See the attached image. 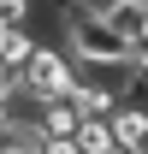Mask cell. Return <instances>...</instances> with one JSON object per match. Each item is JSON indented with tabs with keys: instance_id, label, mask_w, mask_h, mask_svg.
I'll list each match as a JSON object with an SVG mask.
<instances>
[{
	"instance_id": "ba28073f",
	"label": "cell",
	"mask_w": 148,
	"mask_h": 154,
	"mask_svg": "<svg viewBox=\"0 0 148 154\" xmlns=\"http://www.w3.org/2000/svg\"><path fill=\"white\" fill-rule=\"evenodd\" d=\"M136 6H148V0H136Z\"/></svg>"
},
{
	"instance_id": "7a4b0ae2",
	"label": "cell",
	"mask_w": 148,
	"mask_h": 154,
	"mask_svg": "<svg viewBox=\"0 0 148 154\" xmlns=\"http://www.w3.org/2000/svg\"><path fill=\"white\" fill-rule=\"evenodd\" d=\"M107 131H113V148H142L148 142V113L136 107V101H119L107 113Z\"/></svg>"
},
{
	"instance_id": "52a82bcc",
	"label": "cell",
	"mask_w": 148,
	"mask_h": 154,
	"mask_svg": "<svg viewBox=\"0 0 148 154\" xmlns=\"http://www.w3.org/2000/svg\"><path fill=\"white\" fill-rule=\"evenodd\" d=\"M107 154H136V148H107Z\"/></svg>"
},
{
	"instance_id": "6da1fadb",
	"label": "cell",
	"mask_w": 148,
	"mask_h": 154,
	"mask_svg": "<svg viewBox=\"0 0 148 154\" xmlns=\"http://www.w3.org/2000/svg\"><path fill=\"white\" fill-rule=\"evenodd\" d=\"M18 89H30L36 101L65 95V89H71V54H65L59 42H36V54L24 59V71H18Z\"/></svg>"
},
{
	"instance_id": "3957f363",
	"label": "cell",
	"mask_w": 148,
	"mask_h": 154,
	"mask_svg": "<svg viewBox=\"0 0 148 154\" xmlns=\"http://www.w3.org/2000/svg\"><path fill=\"white\" fill-rule=\"evenodd\" d=\"M71 142H77V154H107V148H113V131H107V113H95V119H77Z\"/></svg>"
},
{
	"instance_id": "277c9868",
	"label": "cell",
	"mask_w": 148,
	"mask_h": 154,
	"mask_svg": "<svg viewBox=\"0 0 148 154\" xmlns=\"http://www.w3.org/2000/svg\"><path fill=\"white\" fill-rule=\"evenodd\" d=\"M142 12H148V6H136V0H101V18H107L125 42H136V24H142Z\"/></svg>"
},
{
	"instance_id": "8992f818",
	"label": "cell",
	"mask_w": 148,
	"mask_h": 154,
	"mask_svg": "<svg viewBox=\"0 0 148 154\" xmlns=\"http://www.w3.org/2000/svg\"><path fill=\"white\" fill-rule=\"evenodd\" d=\"M125 101H136V107H142V113H148V65H142V71H136V83H130V95Z\"/></svg>"
},
{
	"instance_id": "5b68a950",
	"label": "cell",
	"mask_w": 148,
	"mask_h": 154,
	"mask_svg": "<svg viewBox=\"0 0 148 154\" xmlns=\"http://www.w3.org/2000/svg\"><path fill=\"white\" fill-rule=\"evenodd\" d=\"M36 154H77V142H71V136H42Z\"/></svg>"
}]
</instances>
